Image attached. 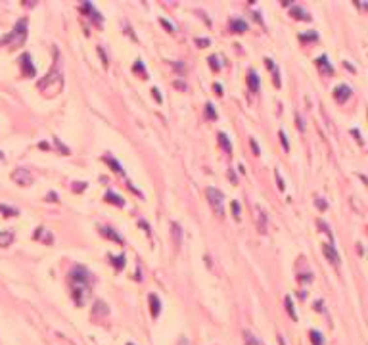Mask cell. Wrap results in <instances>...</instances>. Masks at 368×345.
<instances>
[{
    "label": "cell",
    "mask_w": 368,
    "mask_h": 345,
    "mask_svg": "<svg viewBox=\"0 0 368 345\" xmlns=\"http://www.w3.org/2000/svg\"><path fill=\"white\" fill-rule=\"evenodd\" d=\"M61 86H63V77H61V71L58 67V58H56V63L52 65L50 73L46 75V79L39 81V90L42 94L54 96V94H58L61 90Z\"/></svg>",
    "instance_id": "6da1fadb"
},
{
    "label": "cell",
    "mask_w": 368,
    "mask_h": 345,
    "mask_svg": "<svg viewBox=\"0 0 368 345\" xmlns=\"http://www.w3.org/2000/svg\"><path fill=\"white\" fill-rule=\"evenodd\" d=\"M90 274H88V270L84 268V266H75L73 268V272H71V278H73V284H75V301L77 303H82V292H84V288H86V284H88V278Z\"/></svg>",
    "instance_id": "7a4b0ae2"
},
{
    "label": "cell",
    "mask_w": 368,
    "mask_h": 345,
    "mask_svg": "<svg viewBox=\"0 0 368 345\" xmlns=\"http://www.w3.org/2000/svg\"><path fill=\"white\" fill-rule=\"evenodd\" d=\"M27 39V20H20L18 23H16V27H14V31L8 35V37H4L2 41H0V44H6V42H10V44H14V46H20V44H23Z\"/></svg>",
    "instance_id": "3957f363"
},
{
    "label": "cell",
    "mask_w": 368,
    "mask_h": 345,
    "mask_svg": "<svg viewBox=\"0 0 368 345\" xmlns=\"http://www.w3.org/2000/svg\"><path fill=\"white\" fill-rule=\"evenodd\" d=\"M205 194H207L211 209L217 213L219 217H223L225 215V196H223V192L219 188H207Z\"/></svg>",
    "instance_id": "277c9868"
},
{
    "label": "cell",
    "mask_w": 368,
    "mask_h": 345,
    "mask_svg": "<svg viewBox=\"0 0 368 345\" xmlns=\"http://www.w3.org/2000/svg\"><path fill=\"white\" fill-rule=\"evenodd\" d=\"M12 181H16V184L20 186H31L33 184V175H31V171L20 167V169H16L12 173Z\"/></svg>",
    "instance_id": "5b68a950"
},
{
    "label": "cell",
    "mask_w": 368,
    "mask_h": 345,
    "mask_svg": "<svg viewBox=\"0 0 368 345\" xmlns=\"http://www.w3.org/2000/svg\"><path fill=\"white\" fill-rule=\"evenodd\" d=\"M322 253L326 255V259L332 263V265L340 266V263H342V259H340V253L336 251V247L332 245V244H322Z\"/></svg>",
    "instance_id": "8992f818"
},
{
    "label": "cell",
    "mask_w": 368,
    "mask_h": 345,
    "mask_svg": "<svg viewBox=\"0 0 368 345\" xmlns=\"http://www.w3.org/2000/svg\"><path fill=\"white\" fill-rule=\"evenodd\" d=\"M20 65H21V73L23 77H35V65H33V60L29 54H23L20 58Z\"/></svg>",
    "instance_id": "52a82bcc"
},
{
    "label": "cell",
    "mask_w": 368,
    "mask_h": 345,
    "mask_svg": "<svg viewBox=\"0 0 368 345\" xmlns=\"http://www.w3.org/2000/svg\"><path fill=\"white\" fill-rule=\"evenodd\" d=\"M351 92H353V90H351L347 84H340V86H336V90H334V98H336V102L343 104V102H347V100H349Z\"/></svg>",
    "instance_id": "ba28073f"
},
{
    "label": "cell",
    "mask_w": 368,
    "mask_h": 345,
    "mask_svg": "<svg viewBox=\"0 0 368 345\" xmlns=\"http://www.w3.org/2000/svg\"><path fill=\"white\" fill-rule=\"evenodd\" d=\"M316 65H318V69H320L322 75H332V73H334V67L330 65V61H328L326 56H320V58L316 60Z\"/></svg>",
    "instance_id": "9c48e42d"
},
{
    "label": "cell",
    "mask_w": 368,
    "mask_h": 345,
    "mask_svg": "<svg viewBox=\"0 0 368 345\" xmlns=\"http://www.w3.org/2000/svg\"><path fill=\"white\" fill-rule=\"evenodd\" d=\"M289 12H291V16H295V18H297V20H301V21H311L309 12H305L301 6H291V8H289Z\"/></svg>",
    "instance_id": "30bf717a"
},
{
    "label": "cell",
    "mask_w": 368,
    "mask_h": 345,
    "mask_svg": "<svg viewBox=\"0 0 368 345\" xmlns=\"http://www.w3.org/2000/svg\"><path fill=\"white\" fill-rule=\"evenodd\" d=\"M150 309H152V317L156 319L159 317V311H161V303H159V297L156 293H150Z\"/></svg>",
    "instance_id": "8fae6325"
},
{
    "label": "cell",
    "mask_w": 368,
    "mask_h": 345,
    "mask_svg": "<svg viewBox=\"0 0 368 345\" xmlns=\"http://www.w3.org/2000/svg\"><path fill=\"white\" fill-rule=\"evenodd\" d=\"M100 232H102V236H105V238L113 240V242H119V244H123V238L113 230V228H109V226H102L100 228Z\"/></svg>",
    "instance_id": "7c38bea8"
},
{
    "label": "cell",
    "mask_w": 368,
    "mask_h": 345,
    "mask_svg": "<svg viewBox=\"0 0 368 345\" xmlns=\"http://www.w3.org/2000/svg\"><path fill=\"white\" fill-rule=\"evenodd\" d=\"M230 31H232V33H245V31H247V23L234 18V20H230Z\"/></svg>",
    "instance_id": "4fadbf2b"
},
{
    "label": "cell",
    "mask_w": 368,
    "mask_h": 345,
    "mask_svg": "<svg viewBox=\"0 0 368 345\" xmlns=\"http://www.w3.org/2000/svg\"><path fill=\"white\" fill-rule=\"evenodd\" d=\"M105 202H109V203H113V205H119V207H123L125 205V200L123 198H119L117 194H113V192H107L105 194Z\"/></svg>",
    "instance_id": "5bb4252c"
},
{
    "label": "cell",
    "mask_w": 368,
    "mask_h": 345,
    "mask_svg": "<svg viewBox=\"0 0 368 345\" xmlns=\"http://www.w3.org/2000/svg\"><path fill=\"white\" fill-rule=\"evenodd\" d=\"M12 242H14V234H12L10 230H2V232H0V247L10 245Z\"/></svg>",
    "instance_id": "9a60e30c"
},
{
    "label": "cell",
    "mask_w": 368,
    "mask_h": 345,
    "mask_svg": "<svg viewBox=\"0 0 368 345\" xmlns=\"http://www.w3.org/2000/svg\"><path fill=\"white\" fill-rule=\"evenodd\" d=\"M82 10H84V12H88V16H90V18H94V20H96L98 23L102 21V16H100V14L96 12V8H94V6L90 4V2H86V4L82 6Z\"/></svg>",
    "instance_id": "2e32d148"
},
{
    "label": "cell",
    "mask_w": 368,
    "mask_h": 345,
    "mask_svg": "<svg viewBox=\"0 0 368 345\" xmlns=\"http://www.w3.org/2000/svg\"><path fill=\"white\" fill-rule=\"evenodd\" d=\"M247 82H249V88H251V92H257V90H259V77H257V73H255V71H249Z\"/></svg>",
    "instance_id": "e0dca14e"
},
{
    "label": "cell",
    "mask_w": 368,
    "mask_h": 345,
    "mask_svg": "<svg viewBox=\"0 0 368 345\" xmlns=\"http://www.w3.org/2000/svg\"><path fill=\"white\" fill-rule=\"evenodd\" d=\"M219 144L223 146V150H225V152H228V154L232 152V144H230L228 136H226L225 133H219Z\"/></svg>",
    "instance_id": "ac0fdd59"
},
{
    "label": "cell",
    "mask_w": 368,
    "mask_h": 345,
    "mask_svg": "<svg viewBox=\"0 0 368 345\" xmlns=\"http://www.w3.org/2000/svg\"><path fill=\"white\" fill-rule=\"evenodd\" d=\"M104 161H105V163H109V165H111V169H113L115 173H119V175H123V173H125V171H123V167H121V165H119L117 161L113 160V158H109V156H105V158H104Z\"/></svg>",
    "instance_id": "d6986e66"
},
{
    "label": "cell",
    "mask_w": 368,
    "mask_h": 345,
    "mask_svg": "<svg viewBox=\"0 0 368 345\" xmlns=\"http://www.w3.org/2000/svg\"><path fill=\"white\" fill-rule=\"evenodd\" d=\"M311 342H313V345H324L322 334H320V332H316V330H311Z\"/></svg>",
    "instance_id": "ffe728a7"
},
{
    "label": "cell",
    "mask_w": 368,
    "mask_h": 345,
    "mask_svg": "<svg viewBox=\"0 0 368 345\" xmlns=\"http://www.w3.org/2000/svg\"><path fill=\"white\" fill-rule=\"evenodd\" d=\"M35 238H41V240H44V242H52V234H48V232H44V228H39L37 232H35Z\"/></svg>",
    "instance_id": "44dd1931"
},
{
    "label": "cell",
    "mask_w": 368,
    "mask_h": 345,
    "mask_svg": "<svg viewBox=\"0 0 368 345\" xmlns=\"http://www.w3.org/2000/svg\"><path fill=\"white\" fill-rule=\"evenodd\" d=\"M286 309H288V313L291 315V319L297 320V313H295V309H293V303H291V297H286Z\"/></svg>",
    "instance_id": "7402d4cb"
},
{
    "label": "cell",
    "mask_w": 368,
    "mask_h": 345,
    "mask_svg": "<svg viewBox=\"0 0 368 345\" xmlns=\"http://www.w3.org/2000/svg\"><path fill=\"white\" fill-rule=\"evenodd\" d=\"M244 338H245L247 345H263L261 342H259V340H257V338H255V336H251L249 332H245V334H244Z\"/></svg>",
    "instance_id": "603a6c76"
},
{
    "label": "cell",
    "mask_w": 368,
    "mask_h": 345,
    "mask_svg": "<svg viewBox=\"0 0 368 345\" xmlns=\"http://www.w3.org/2000/svg\"><path fill=\"white\" fill-rule=\"evenodd\" d=\"M173 234H175V244H181V226L177 223H173Z\"/></svg>",
    "instance_id": "cb8c5ba5"
},
{
    "label": "cell",
    "mask_w": 368,
    "mask_h": 345,
    "mask_svg": "<svg viewBox=\"0 0 368 345\" xmlns=\"http://www.w3.org/2000/svg\"><path fill=\"white\" fill-rule=\"evenodd\" d=\"M132 69H134V71H136V73H138V71H140V73H142V77H144V79H146V69H144V63H142V61H140V60H138V61H136V63H134V67H132Z\"/></svg>",
    "instance_id": "d4e9b609"
},
{
    "label": "cell",
    "mask_w": 368,
    "mask_h": 345,
    "mask_svg": "<svg viewBox=\"0 0 368 345\" xmlns=\"http://www.w3.org/2000/svg\"><path fill=\"white\" fill-rule=\"evenodd\" d=\"M0 211L4 213L6 217H14V215H18V209H12V207H6V205H0Z\"/></svg>",
    "instance_id": "484cf974"
},
{
    "label": "cell",
    "mask_w": 368,
    "mask_h": 345,
    "mask_svg": "<svg viewBox=\"0 0 368 345\" xmlns=\"http://www.w3.org/2000/svg\"><path fill=\"white\" fill-rule=\"evenodd\" d=\"M209 65H211V69H215V71H219V69H221V65H219V60H217V56H209Z\"/></svg>",
    "instance_id": "4316f807"
},
{
    "label": "cell",
    "mask_w": 368,
    "mask_h": 345,
    "mask_svg": "<svg viewBox=\"0 0 368 345\" xmlns=\"http://www.w3.org/2000/svg\"><path fill=\"white\" fill-rule=\"evenodd\" d=\"M111 259H113V265L117 266V268L125 266V257H123V255H117V257H111Z\"/></svg>",
    "instance_id": "83f0119b"
},
{
    "label": "cell",
    "mask_w": 368,
    "mask_h": 345,
    "mask_svg": "<svg viewBox=\"0 0 368 345\" xmlns=\"http://www.w3.org/2000/svg\"><path fill=\"white\" fill-rule=\"evenodd\" d=\"M205 111H207V117H209V119H215V117H217V111L213 109V104H207V106H205Z\"/></svg>",
    "instance_id": "f1b7e54d"
},
{
    "label": "cell",
    "mask_w": 368,
    "mask_h": 345,
    "mask_svg": "<svg viewBox=\"0 0 368 345\" xmlns=\"http://www.w3.org/2000/svg\"><path fill=\"white\" fill-rule=\"evenodd\" d=\"M209 39H196V44L198 46H202V48H205V46H209Z\"/></svg>",
    "instance_id": "f546056e"
},
{
    "label": "cell",
    "mask_w": 368,
    "mask_h": 345,
    "mask_svg": "<svg viewBox=\"0 0 368 345\" xmlns=\"http://www.w3.org/2000/svg\"><path fill=\"white\" fill-rule=\"evenodd\" d=\"M280 140H282V146H284V150H289L288 138H286V133H284V131H280Z\"/></svg>",
    "instance_id": "4dcf8cb0"
},
{
    "label": "cell",
    "mask_w": 368,
    "mask_h": 345,
    "mask_svg": "<svg viewBox=\"0 0 368 345\" xmlns=\"http://www.w3.org/2000/svg\"><path fill=\"white\" fill-rule=\"evenodd\" d=\"M316 207H318V209H322V211H324V209H326V207H328V203H326V202H324V200H322V198H316Z\"/></svg>",
    "instance_id": "1f68e13d"
},
{
    "label": "cell",
    "mask_w": 368,
    "mask_h": 345,
    "mask_svg": "<svg viewBox=\"0 0 368 345\" xmlns=\"http://www.w3.org/2000/svg\"><path fill=\"white\" fill-rule=\"evenodd\" d=\"M232 211H234V219L240 221V205H238V202H232Z\"/></svg>",
    "instance_id": "d6a6232c"
},
{
    "label": "cell",
    "mask_w": 368,
    "mask_h": 345,
    "mask_svg": "<svg viewBox=\"0 0 368 345\" xmlns=\"http://www.w3.org/2000/svg\"><path fill=\"white\" fill-rule=\"evenodd\" d=\"M318 226H320V228H322V230H324V232H326V234H328V236H330V238H332V232H330V230H328V224H326V223H324V221H318Z\"/></svg>",
    "instance_id": "836d02e7"
},
{
    "label": "cell",
    "mask_w": 368,
    "mask_h": 345,
    "mask_svg": "<svg viewBox=\"0 0 368 345\" xmlns=\"http://www.w3.org/2000/svg\"><path fill=\"white\" fill-rule=\"evenodd\" d=\"M301 41H316V35L311 33V35H301Z\"/></svg>",
    "instance_id": "e575fe53"
},
{
    "label": "cell",
    "mask_w": 368,
    "mask_h": 345,
    "mask_svg": "<svg viewBox=\"0 0 368 345\" xmlns=\"http://www.w3.org/2000/svg\"><path fill=\"white\" fill-rule=\"evenodd\" d=\"M161 25L165 27V29H167V31H169V33H173V25H171V23H169V21H167V20H161Z\"/></svg>",
    "instance_id": "d590c367"
},
{
    "label": "cell",
    "mask_w": 368,
    "mask_h": 345,
    "mask_svg": "<svg viewBox=\"0 0 368 345\" xmlns=\"http://www.w3.org/2000/svg\"><path fill=\"white\" fill-rule=\"evenodd\" d=\"M276 177H278V188L280 190H284V181H282V177H280V173L276 171Z\"/></svg>",
    "instance_id": "8d00e7d4"
},
{
    "label": "cell",
    "mask_w": 368,
    "mask_h": 345,
    "mask_svg": "<svg viewBox=\"0 0 368 345\" xmlns=\"http://www.w3.org/2000/svg\"><path fill=\"white\" fill-rule=\"evenodd\" d=\"M251 148H253V154H255V156H259V146L255 144V140H251Z\"/></svg>",
    "instance_id": "74e56055"
},
{
    "label": "cell",
    "mask_w": 368,
    "mask_h": 345,
    "mask_svg": "<svg viewBox=\"0 0 368 345\" xmlns=\"http://www.w3.org/2000/svg\"><path fill=\"white\" fill-rule=\"evenodd\" d=\"M353 134H355V138H357V142H359V144H363V138H361V133H359L357 129L353 131Z\"/></svg>",
    "instance_id": "f35d334b"
},
{
    "label": "cell",
    "mask_w": 368,
    "mask_h": 345,
    "mask_svg": "<svg viewBox=\"0 0 368 345\" xmlns=\"http://www.w3.org/2000/svg\"><path fill=\"white\" fill-rule=\"evenodd\" d=\"M152 94L156 96V100H158V102H161V96H159V90H158V88H152Z\"/></svg>",
    "instance_id": "ab89813d"
},
{
    "label": "cell",
    "mask_w": 368,
    "mask_h": 345,
    "mask_svg": "<svg viewBox=\"0 0 368 345\" xmlns=\"http://www.w3.org/2000/svg\"><path fill=\"white\" fill-rule=\"evenodd\" d=\"M2 160H4V154H2V152H0V161H2Z\"/></svg>",
    "instance_id": "60d3db41"
},
{
    "label": "cell",
    "mask_w": 368,
    "mask_h": 345,
    "mask_svg": "<svg viewBox=\"0 0 368 345\" xmlns=\"http://www.w3.org/2000/svg\"><path fill=\"white\" fill-rule=\"evenodd\" d=\"M129 345H131V344H129Z\"/></svg>",
    "instance_id": "b9f144b4"
}]
</instances>
